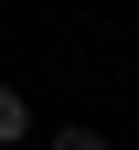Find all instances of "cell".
<instances>
[{"label":"cell","mask_w":139,"mask_h":150,"mask_svg":"<svg viewBox=\"0 0 139 150\" xmlns=\"http://www.w3.org/2000/svg\"><path fill=\"white\" fill-rule=\"evenodd\" d=\"M54 150H107V139H96V129H64V139H54Z\"/></svg>","instance_id":"2"},{"label":"cell","mask_w":139,"mask_h":150,"mask_svg":"<svg viewBox=\"0 0 139 150\" xmlns=\"http://www.w3.org/2000/svg\"><path fill=\"white\" fill-rule=\"evenodd\" d=\"M22 129H32V107H22V86H0V150L22 139Z\"/></svg>","instance_id":"1"},{"label":"cell","mask_w":139,"mask_h":150,"mask_svg":"<svg viewBox=\"0 0 139 150\" xmlns=\"http://www.w3.org/2000/svg\"><path fill=\"white\" fill-rule=\"evenodd\" d=\"M0 11H11V0H0Z\"/></svg>","instance_id":"3"}]
</instances>
